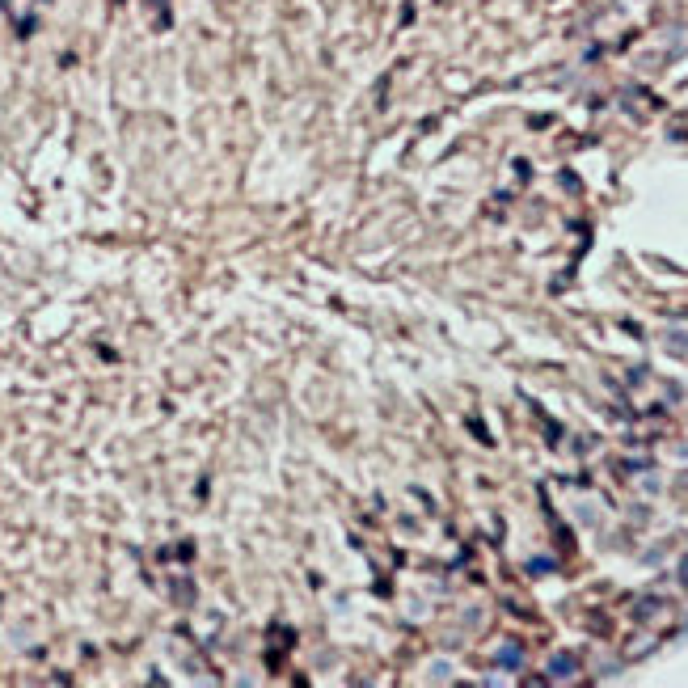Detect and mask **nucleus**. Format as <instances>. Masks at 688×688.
I'll use <instances>...</instances> for the list:
<instances>
[{
	"label": "nucleus",
	"instance_id": "nucleus-1",
	"mask_svg": "<svg viewBox=\"0 0 688 688\" xmlns=\"http://www.w3.org/2000/svg\"><path fill=\"white\" fill-rule=\"evenodd\" d=\"M570 667H574V659H570V654L553 659V676H570Z\"/></svg>",
	"mask_w": 688,
	"mask_h": 688
}]
</instances>
